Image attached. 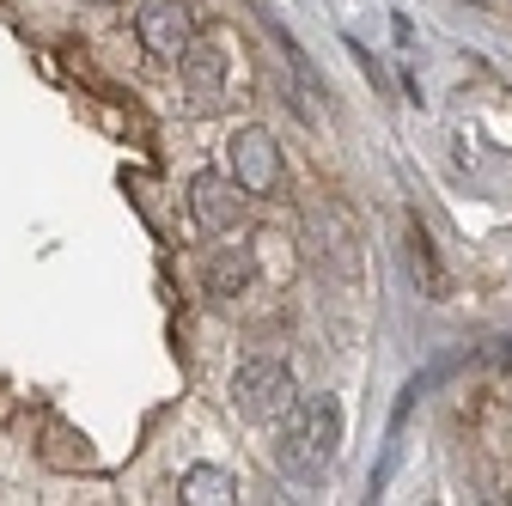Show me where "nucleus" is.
<instances>
[{
    "label": "nucleus",
    "mask_w": 512,
    "mask_h": 506,
    "mask_svg": "<svg viewBox=\"0 0 512 506\" xmlns=\"http://www.w3.org/2000/svg\"><path fill=\"white\" fill-rule=\"evenodd\" d=\"M342 452V403L336 397H293L275 433V458L293 482H324Z\"/></svg>",
    "instance_id": "nucleus-1"
},
{
    "label": "nucleus",
    "mask_w": 512,
    "mask_h": 506,
    "mask_svg": "<svg viewBox=\"0 0 512 506\" xmlns=\"http://www.w3.org/2000/svg\"><path fill=\"white\" fill-rule=\"evenodd\" d=\"M293 397H299V391H293V372H287V360H275V354L244 360L238 378H232V409H238L244 421H281Z\"/></svg>",
    "instance_id": "nucleus-2"
},
{
    "label": "nucleus",
    "mask_w": 512,
    "mask_h": 506,
    "mask_svg": "<svg viewBox=\"0 0 512 506\" xmlns=\"http://www.w3.org/2000/svg\"><path fill=\"white\" fill-rule=\"evenodd\" d=\"M226 165H232V183L244 189V196H269V189L281 183V147H275V135L263 129V122H244V129L232 135Z\"/></svg>",
    "instance_id": "nucleus-3"
},
{
    "label": "nucleus",
    "mask_w": 512,
    "mask_h": 506,
    "mask_svg": "<svg viewBox=\"0 0 512 506\" xmlns=\"http://www.w3.org/2000/svg\"><path fill=\"white\" fill-rule=\"evenodd\" d=\"M135 37L153 61H177L196 43V19H189V0H141L135 7Z\"/></svg>",
    "instance_id": "nucleus-4"
},
{
    "label": "nucleus",
    "mask_w": 512,
    "mask_h": 506,
    "mask_svg": "<svg viewBox=\"0 0 512 506\" xmlns=\"http://www.w3.org/2000/svg\"><path fill=\"white\" fill-rule=\"evenodd\" d=\"M189 214H196V226L208 238H226L244 220V189L226 171H196L189 177Z\"/></svg>",
    "instance_id": "nucleus-5"
},
{
    "label": "nucleus",
    "mask_w": 512,
    "mask_h": 506,
    "mask_svg": "<svg viewBox=\"0 0 512 506\" xmlns=\"http://www.w3.org/2000/svg\"><path fill=\"white\" fill-rule=\"evenodd\" d=\"M177 68H183L189 98H196V104H214V98L226 92V43L196 37V43H189V49L177 55Z\"/></svg>",
    "instance_id": "nucleus-6"
},
{
    "label": "nucleus",
    "mask_w": 512,
    "mask_h": 506,
    "mask_svg": "<svg viewBox=\"0 0 512 506\" xmlns=\"http://www.w3.org/2000/svg\"><path fill=\"white\" fill-rule=\"evenodd\" d=\"M256 281V263H250V250H208V263H202V287L208 299H238L244 287Z\"/></svg>",
    "instance_id": "nucleus-7"
},
{
    "label": "nucleus",
    "mask_w": 512,
    "mask_h": 506,
    "mask_svg": "<svg viewBox=\"0 0 512 506\" xmlns=\"http://www.w3.org/2000/svg\"><path fill=\"white\" fill-rule=\"evenodd\" d=\"M177 494L189 506H226V500H238V482H232L226 464H189L183 482H177Z\"/></svg>",
    "instance_id": "nucleus-8"
}]
</instances>
